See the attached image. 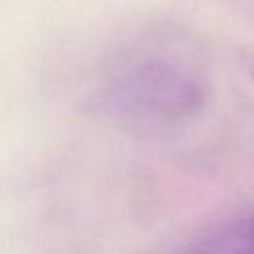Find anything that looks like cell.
<instances>
[{
    "mask_svg": "<svg viewBox=\"0 0 254 254\" xmlns=\"http://www.w3.org/2000/svg\"><path fill=\"white\" fill-rule=\"evenodd\" d=\"M202 79L181 60L163 54L131 56L101 81L95 105L111 121L141 135L177 129L204 105Z\"/></svg>",
    "mask_w": 254,
    "mask_h": 254,
    "instance_id": "6da1fadb",
    "label": "cell"
},
{
    "mask_svg": "<svg viewBox=\"0 0 254 254\" xmlns=\"http://www.w3.org/2000/svg\"><path fill=\"white\" fill-rule=\"evenodd\" d=\"M194 250L222 254H254V214L220 222L200 236Z\"/></svg>",
    "mask_w": 254,
    "mask_h": 254,
    "instance_id": "7a4b0ae2",
    "label": "cell"
}]
</instances>
